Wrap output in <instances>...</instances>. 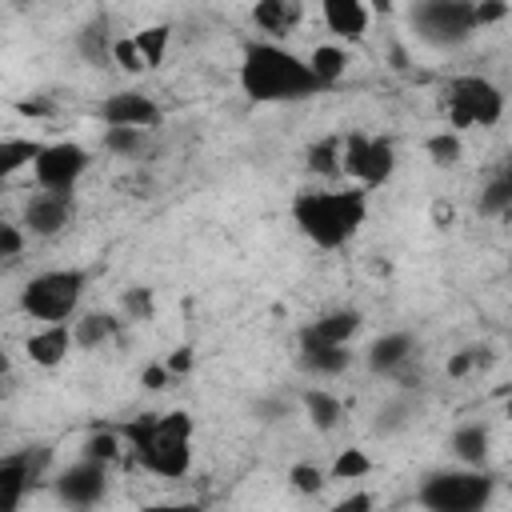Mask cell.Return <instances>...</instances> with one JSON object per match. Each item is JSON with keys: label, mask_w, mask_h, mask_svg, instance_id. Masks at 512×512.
<instances>
[{"label": "cell", "mask_w": 512, "mask_h": 512, "mask_svg": "<svg viewBox=\"0 0 512 512\" xmlns=\"http://www.w3.org/2000/svg\"><path fill=\"white\" fill-rule=\"evenodd\" d=\"M240 88L256 104H292L316 96L324 84L308 68V56H296L280 40H248L240 52Z\"/></svg>", "instance_id": "6da1fadb"}, {"label": "cell", "mask_w": 512, "mask_h": 512, "mask_svg": "<svg viewBox=\"0 0 512 512\" xmlns=\"http://www.w3.org/2000/svg\"><path fill=\"white\" fill-rule=\"evenodd\" d=\"M300 236L324 252L344 248L368 220V192L360 188H300L288 204Z\"/></svg>", "instance_id": "7a4b0ae2"}, {"label": "cell", "mask_w": 512, "mask_h": 512, "mask_svg": "<svg viewBox=\"0 0 512 512\" xmlns=\"http://www.w3.org/2000/svg\"><path fill=\"white\" fill-rule=\"evenodd\" d=\"M192 436L196 424L184 408L172 412H140L124 424V444L136 464L160 480H180L192 468Z\"/></svg>", "instance_id": "3957f363"}, {"label": "cell", "mask_w": 512, "mask_h": 512, "mask_svg": "<svg viewBox=\"0 0 512 512\" xmlns=\"http://www.w3.org/2000/svg\"><path fill=\"white\" fill-rule=\"evenodd\" d=\"M496 496V476L488 468H436L420 480L416 504L424 512H488Z\"/></svg>", "instance_id": "277c9868"}, {"label": "cell", "mask_w": 512, "mask_h": 512, "mask_svg": "<svg viewBox=\"0 0 512 512\" xmlns=\"http://www.w3.org/2000/svg\"><path fill=\"white\" fill-rule=\"evenodd\" d=\"M84 288H88L84 268H44L24 280L20 312L36 324H72L80 316Z\"/></svg>", "instance_id": "5b68a950"}, {"label": "cell", "mask_w": 512, "mask_h": 512, "mask_svg": "<svg viewBox=\"0 0 512 512\" xmlns=\"http://www.w3.org/2000/svg\"><path fill=\"white\" fill-rule=\"evenodd\" d=\"M440 116L444 128L468 132V128H496L504 120V92L476 72L452 76L440 92Z\"/></svg>", "instance_id": "8992f818"}, {"label": "cell", "mask_w": 512, "mask_h": 512, "mask_svg": "<svg viewBox=\"0 0 512 512\" xmlns=\"http://www.w3.org/2000/svg\"><path fill=\"white\" fill-rule=\"evenodd\" d=\"M408 24H412L416 40L436 52H452L480 32L476 4H468V0H420L408 8Z\"/></svg>", "instance_id": "52a82bcc"}, {"label": "cell", "mask_w": 512, "mask_h": 512, "mask_svg": "<svg viewBox=\"0 0 512 512\" xmlns=\"http://www.w3.org/2000/svg\"><path fill=\"white\" fill-rule=\"evenodd\" d=\"M392 172H396V144L388 136H376V132H348L344 136L340 176L348 180V188L372 192V188L388 184Z\"/></svg>", "instance_id": "ba28073f"}, {"label": "cell", "mask_w": 512, "mask_h": 512, "mask_svg": "<svg viewBox=\"0 0 512 512\" xmlns=\"http://www.w3.org/2000/svg\"><path fill=\"white\" fill-rule=\"evenodd\" d=\"M88 164H92V156H88L84 144H76V140H52V144L40 148V156L32 164V180H36L40 192L72 196L76 184L84 180Z\"/></svg>", "instance_id": "9c48e42d"}, {"label": "cell", "mask_w": 512, "mask_h": 512, "mask_svg": "<svg viewBox=\"0 0 512 512\" xmlns=\"http://www.w3.org/2000/svg\"><path fill=\"white\" fill-rule=\"evenodd\" d=\"M52 492H56V500L68 512H92L108 496V464H96V460L76 456L68 468L56 472Z\"/></svg>", "instance_id": "30bf717a"}, {"label": "cell", "mask_w": 512, "mask_h": 512, "mask_svg": "<svg viewBox=\"0 0 512 512\" xmlns=\"http://www.w3.org/2000/svg\"><path fill=\"white\" fill-rule=\"evenodd\" d=\"M360 328H364V312L360 308H328V312H320V316L300 324L296 348H352Z\"/></svg>", "instance_id": "8fae6325"}, {"label": "cell", "mask_w": 512, "mask_h": 512, "mask_svg": "<svg viewBox=\"0 0 512 512\" xmlns=\"http://www.w3.org/2000/svg\"><path fill=\"white\" fill-rule=\"evenodd\" d=\"M48 468V448H24L8 452L0 460V512H20V500Z\"/></svg>", "instance_id": "7c38bea8"}, {"label": "cell", "mask_w": 512, "mask_h": 512, "mask_svg": "<svg viewBox=\"0 0 512 512\" xmlns=\"http://www.w3.org/2000/svg\"><path fill=\"white\" fill-rule=\"evenodd\" d=\"M72 216H76L72 196H56V192H32V196L24 200V208H20V228H24L28 236H36V240H52V236L68 232Z\"/></svg>", "instance_id": "4fadbf2b"}, {"label": "cell", "mask_w": 512, "mask_h": 512, "mask_svg": "<svg viewBox=\"0 0 512 512\" xmlns=\"http://www.w3.org/2000/svg\"><path fill=\"white\" fill-rule=\"evenodd\" d=\"M96 116H100V124L104 128H140V132H148V128H156L160 124V104L148 96V92H112V96H104V104L96 108Z\"/></svg>", "instance_id": "5bb4252c"}, {"label": "cell", "mask_w": 512, "mask_h": 512, "mask_svg": "<svg viewBox=\"0 0 512 512\" xmlns=\"http://www.w3.org/2000/svg\"><path fill=\"white\" fill-rule=\"evenodd\" d=\"M416 336L412 332H404V328H396V332H384V336H376L368 348H364V368L372 372V376H384V380H396L408 364H416Z\"/></svg>", "instance_id": "9a60e30c"}, {"label": "cell", "mask_w": 512, "mask_h": 512, "mask_svg": "<svg viewBox=\"0 0 512 512\" xmlns=\"http://www.w3.org/2000/svg\"><path fill=\"white\" fill-rule=\"evenodd\" d=\"M76 348V336H72V324H36L24 340V356L36 364V368H60Z\"/></svg>", "instance_id": "2e32d148"}, {"label": "cell", "mask_w": 512, "mask_h": 512, "mask_svg": "<svg viewBox=\"0 0 512 512\" xmlns=\"http://www.w3.org/2000/svg\"><path fill=\"white\" fill-rule=\"evenodd\" d=\"M420 412H424V400L416 396V392H404V388H392L380 404H376V412H372V432L376 436H400V432H408L416 420H420Z\"/></svg>", "instance_id": "e0dca14e"}, {"label": "cell", "mask_w": 512, "mask_h": 512, "mask_svg": "<svg viewBox=\"0 0 512 512\" xmlns=\"http://www.w3.org/2000/svg\"><path fill=\"white\" fill-rule=\"evenodd\" d=\"M320 20L324 28L336 36V44L344 40H364L372 28V8L360 0H324L320 4Z\"/></svg>", "instance_id": "ac0fdd59"}, {"label": "cell", "mask_w": 512, "mask_h": 512, "mask_svg": "<svg viewBox=\"0 0 512 512\" xmlns=\"http://www.w3.org/2000/svg\"><path fill=\"white\" fill-rule=\"evenodd\" d=\"M448 452L464 468H484L492 456V428L484 420H464L448 432Z\"/></svg>", "instance_id": "d6986e66"}, {"label": "cell", "mask_w": 512, "mask_h": 512, "mask_svg": "<svg viewBox=\"0 0 512 512\" xmlns=\"http://www.w3.org/2000/svg\"><path fill=\"white\" fill-rule=\"evenodd\" d=\"M300 20H304V4H300V0H260V4L252 8V24H256L260 32H268V40L288 36Z\"/></svg>", "instance_id": "ffe728a7"}, {"label": "cell", "mask_w": 512, "mask_h": 512, "mask_svg": "<svg viewBox=\"0 0 512 512\" xmlns=\"http://www.w3.org/2000/svg\"><path fill=\"white\" fill-rule=\"evenodd\" d=\"M480 216H508L512 212V152L500 160V168L488 176V184L476 196Z\"/></svg>", "instance_id": "44dd1931"}, {"label": "cell", "mask_w": 512, "mask_h": 512, "mask_svg": "<svg viewBox=\"0 0 512 512\" xmlns=\"http://www.w3.org/2000/svg\"><path fill=\"white\" fill-rule=\"evenodd\" d=\"M296 364L316 380H332L352 368V348H296Z\"/></svg>", "instance_id": "7402d4cb"}, {"label": "cell", "mask_w": 512, "mask_h": 512, "mask_svg": "<svg viewBox=\"0 0 512 512\" xmlns=\"http://www.w3.org/2000/svg\"><path fill=\"white\" fill-rule=\"evenodd\" d=\"M116 328H120V320H116L112 312H80V316L72 320V336H76V348H80V352L104 348V344L116 336Z\"/></svg>", "instance_id": "603a6c76"}, {"label": "cell", "mask_w": 512, "mask_h": 512, "mask_svg": "<svg viewBox=\"0 0 512 512\" xmlns=\"http://www.w3.org/2000/svg\"><path fill=\"white\" fill-rule=\"evenodd\" d=\"M300 408H304V420H308L316 432H332V428H340V420H344V404H340V396H332L328 388H308V392L300 396Z\"/></svg>", "instance_id": "cb8c5ba5"}, {"label": "cell", "mask_w": 512, "mask_h": 512, "mask_svg": "<svg viewBox=\"0 0 512 512\" xmlns=\"http://www.w3.org/2000/svg\"><path fill=\"white\" fill-rule=\"evenodd\" d=\"M112 36H108V24L104 20H88L80 32H76V52H80V60L84 64H92V68H108L112 64Z\"/></svg>", "instance_id": "d4e9b609"}, {"label": "cell", "mask_w": 512, "mask_h": 512, "mask_svg": "<svg viewBox=\"0 0 512 512\" xmlns=\"http://www.w3.org/2000/svg\"><path fill=\"white\" fill-rule=\"evenodd\" d=\"M348 64H352V56H348V48L336 44V40H320V44L308 52V68L316 72V80H320L324 88L336 84V80L348 72Z\"/></svg>", "instance_id": "484cf974"}, {"label": "cell", "mask_w": 512, "mask_h": 512, "mask_svg": "<svg viewBox=\"0 0 512 512\" xmlns=\"http://www.w3.org/2000/svg\"><path fill=\"white\" fill-rule=\"evenodd\" d=\"M340 152H344V136H320V140L308 144L304 168L320 180H336L340 176Z\"/></svg>", "instance_id": "4316f807"}, {"label": "cell", "mask_w": 512, "mask_h": 512, "mask_svg": "<svg viewBox=\"0 0 512 512\" xmlns=\"http://www.w3.org/2000/svg\"><path fill=\"white\" fill-rule=\"evenodd\" d=\"M40 140H28V136H4L0 140V176H16L20 168H32L36 156H40Z\"/></svg>", "instance_id": "83f0119b"}, {"label": "cell", "mask_w": 512, "mask_h": 512, "mask_svg": "<svg viewBox=\"0 0 512 512\" xmlns=\"http://www.w3.org/2000/svg\"><path fill=\"white\" fill-rule=\"evenodd\" d=\"M424 156L436 164V168H456L464 160V136L452 132V128H440L424 140Z\"/></svg>", "instance_id": "f1b7e54d"}, {"label": "cell", "mask_w": 512, "mask_h": 512, "mask_svg": "<svg viewBox=\"0 0 512 512\" xmlns=\"http://www.w3.org/2000/svg\"><path fill=\"white\" fill-rule=\"evenodd\" d=\"M100 144H104V152H112L120 160H136L148 148V132H140V128H104Z\"/></svg>", "instance_id": "f546056e"}, {"label": "cell", "mask_w": 512, "mask_h": 512, "mask_svg": "<svg viewBox=\"0 0 512 512\" xmlns=\"http://www.w3.org/2000/svg\"><path fill=\"white\" fill-rule=\"evenodd\" d=\"M120 444H124V432L100 428V432H88V436L80 440V456H84V460H96V464H112V460L120 456Z\"/></svg>", "instance_id": "4dcf8cb0"}, {"label": "cell", "mask_w": 512, "mask_h": 512, "mask_svg": "<svg viewBox=\"0 0 512 512\" xmlns=\"http://www.w3.org/2000/svg\"><path fill=\"white\" fill-rule=\"evenodd\" d=\"M368 472H372V456H368L364 448H344V452L332 460V468H328L332 480H364Z\"/></svg>", "instance_id": "1f68e13d"}, {"label": "cell", "mask_w": 512, "mask_h": 512, "mask_svg": "<svg viewBox=\"0 0 512 512\" xmlns=\"http://www.w3.org/2000/svg\"><path fill=\"white\" fill-rule=\"evenodd\" d=\"M324 484H328V472H324L320 464L300 460V464H292V468H288V488H292V492H300V496H320V492H324Z\"/></svg>", "instance_id": "d6a6232c"}, {"label": "cell", "mask_w": 512, "mask_h": 512, "mask_svg": "<svg viewBox=\"0 0 512 512\" xmlns=\"http://www.w3.org/2000/svg\"><path fill=\"white\" fill-rule=\"evenodd\" d=\"M168 28L164 24H148V28H140V32H132V40H136V48L144 52V60H148V68L152 64H160L164 56H168Z\"/></svg>", "instance_id": "836d02e7"}, {"label": "cell", "mask_w": 512, "mask_h": 512, "mask_svg": "<svg viewBox=\"0 0 512 512\" xmlns=\"http://www.w3.org/2000/svg\"><path fill=\"white\" fill-rule=\"evenodd\" d=\"M492 360H496L492 348H460V352H452V360H448V376H452V380H464V376H472V372H484Z\"/></svg>", "instance_id": "e575fe53"}, {"label": "cell", "mask_w": 512, "mask_h": 512, "mask_svg": "<svg viewBox=\"0 0 512 512\" xmlns=\"http://www.w3.org/2000/svg\"><path fill=\"white\" fill-rule=\"evenodd\" d=\"M112 68H120V72H128V76L148 72V60H144V52L136 48L132 36H120V40L112 44Z\"/></svg>", "instance_id": "d590c367"}, {"label": "cell", "mask_w": 512, "mask_h": 512, "mask_svg": "<svg viewBox=\"0 0 512 512\" xmlns=\"http://www.w3.org/2000/svg\"><path fill=\"white\" fill-rule=\"evenodd\" d=\"M120 308H124L128 320H152V288H144V284L128 288L120 296Z\"/></svg>", "instance_id": "8d00e7d4"}, {"label": "cell", "mask_w": 512, "mask_h": 512, "mask_svg": "<svg viewBox=\"0 0 512 512\" xmlns=\"http://www.w3.org/2000/svg\"><path fill=\"white\" fill-rule=\"evenodd\" d=\"M24 240H28V232H24L20 224H0V256H4L8 264H12V260H20Z\"/></svg>", "instance_id": "74e56055"}, {"label": "cell", "mask_w": 512, "mask_h": 512, "mask_svg": "<svg viewBox=\"0 0 512 512\" xmlns=\"http://www.w3.org/2000/svg\"><path fill=\"white\" fill-rule=\"evenodd\" d=\"M328 512H376V496L368 488H352L348 496H340Z\"/></svg>", "instance_id": "f35d334b"}, {"label": "cell", "mask_w": 512, "mask_h": 512, "mask_svg": "<svg viewBox=\"0 0 512 512\" xmlns=\"http://www.w3.org/2000/svg\"><path fill=\"white\" fill-rule=\"evenodd\" d=\"M140 380H144V388H148V392H160V388H168L172 372H168V364H148Z\"/></svg>", "instance_id": "ab89813d"}, {"label": "cell", "mask_w": 512, "mask_h": 512, "mask_svg": "<svg viewBox=\"0 0 512 512\" xmlns=\"http://www.w3.org/2000/svg\"><path fill=\"white\" fill-rule=\"evenodd\" d=\"M140 512H204V508L192 500H156V504H144Z\"/></svg>", "instance_id": "60d3db41"}, {"label": "cell", "mask_w": 512, "mask_h": 512, "mask_svg": "<svg viewBox=\"0 0 512 512\" xmlns=\"http://www.w3.org/2000/svg\"><path fill=\"white\" fill-rule=\"evenodd\" d=\"M164 364H168V372H172V376H184V372L192 368V352H188V348H176Z\"/></svg>", "instance_id": "b9f144b4"}, {"label": "cell", "mask_w": 512, "mask_h": 512, "mask_svg": "<svg viewBox=\"0 0 512 512\" xmlns=\"http://www.w3.org/2000/svg\"><path fill=\"white\" fill-rule=\"evenodd\" d=\"M500 16H508L504 4H476V20H480V28L492 24V20H500Z\"/></svg>", "instance_id": "7bdbcfd3"}, {"label": "cell", "mask_w": 512, "mask_h": 512, "mask_svg": "<svg viewBox=\"0 0 512 512\" xmlns=\"http://www.w3.org/2000/svg\"><path fill=\"white\" fill-rule=\"evenodd\" d=\"M432 220H436V228H448V224L456 220V212H452V204H444V200H436V204H432Z\"/></svg>", "instance_id": "ee69618b"}, {"label": "cell", "mask_w": 512, "mask_h": 512, "mask_svg": "<svg viewBox=\"0 0 512 512\" xmlns=\"http://www.w3.org/2000/svg\"><path fill=\"white\" fill-rule=\"evenodd\" d=\"M508 416H512V400H508Z\"/></svg>", "instance_id": "f6af8a7d"}, {"label": "cell", "mask_w": 512, "mask_h": 512, "mask_svg": "<svg viewBox=\"0 0 512 512\" xmlns=\"http://www.w3.org/2000/svg\"><path fill=\"white\" fill-rule=\"evenodd\" d=\"M508 496H512V480H508Z\"/></svg>", "instance_id": "bcb514c9"}, {"label": "cell", "mask_w": 512, "mask_h": 512, "mask_svg": "<svg viewBox=\"0 0 512 512\" xmlns=\"http://www.w3.org/2000/svg\"><path fill=\"white\" fill-rule=\"evenodd\" d=\"M64 512H68V508H64Z\"/></svg>", "instance_id": "7dc6e473"}]
</instances>
